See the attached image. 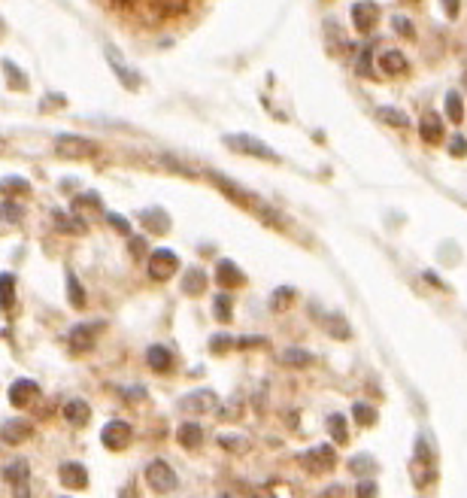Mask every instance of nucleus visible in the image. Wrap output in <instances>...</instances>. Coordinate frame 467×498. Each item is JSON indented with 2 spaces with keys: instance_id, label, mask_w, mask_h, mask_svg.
<instances>
[{
  "instance_id": "obj_13",
  "label": "nucleus",
  "mask_w": 467,
  "mask_h": 498,
  "mask_svg": "<svg viewBox=\"0 0 467 498\" xmlns=\"http://www.w3.org/2000/svg\"><path fill=\"white\" fill-rule=\"evenodd\" d=\"M212 182H216V186L222 188V192L228 195L231 201H237V204H243V207H258V198H255L252 192H246V188H240L237 182H231V179L218 177V173H212Z\"/></svg>"
},
{
  "instance_id": "obj_36",
  "label": "nucleus",
  "mask_w": 467,
  "mask_h": 498,
  "mask_svg": "<svg viewBox=\"0 0 467 498\" xmlns=\"http://www.w3.org/2000/svg\"><path fill=\"white\" fill-rule=\"evenodd\" d=\"M231 343H233L231 334H212V338H210V349L218 356V353H225V349H228Z\"/></svg>"
},
{
  "instance_id": "obj_28",
  "label": "nucleus",
  "mask_w": 467,
  "mask_h": 498,
  "mask_svg": "<svg viewBox=\"0 0 467 498\" xmlns=\"http://www.w3.org/2000/svg\"><path fill=\"white\" fill-rule=\"evenodd\" d=\"M292 301H294V289L282 286V289H276V292L270 295V310H273V313L288 310V307H292Z\"/></svg>"
},
{
  "instance_id": "obj_25",
  "label": "nucleus",
  "mask_w": 467,
  "mask_h": 498,
  "mask_svg": "<svg viewBox=\"0 0 467 498\" xmlns=\"http://www.w3.org/2000/svg\"><path fill=\"white\" fill-rule=\"evenodd\" d=\"M212 316H216L218 322H231V316H233V298L228 292L216 295V301H212Z\"/></svg>"
},
{
  "instance_id": "obj_32",
  "label": "nucleus",
  "mask_w": 467,
  "mask_h": 498,
  "mask_svg": "<svg viewBox=\"0 0 467 498\" xmlns=\"http://www.w3.org/2000/svg\"><path fill=\"white\" fill-rule=\"evenodd\" d=\"M55 228L67 231V234H76V231L85 228V222L82 219H70V216H64V213H55Z\"/></svg>"
},
{
  "instance_id": "obj_26",
  "label": "nucleus",
  "mask_w": 467,
  "mask_h": 498,
  "mask_svg": "<svg viewBox=\"0 0 467 498\" xmlns=\"http://www.w3.org/2000/svg\"><path fill=\"white\" fill-rule=\"evenodd\" d=\"M328 432H331V438H334V444H346V440H349V425H346L343 413H331L328 416Z\"/></svg>"
},
{
  "instance_id": "obj_17",
  "label": "nucleus",
  "mask_w": 467,
  "mask_h": 498,
  "mask_svg": "<svg viewBox=\"0 0 467 498\" xmlns=\"http://www.w3.org/2000/svg\"><path fill=\"white\" fill-rule=\"evenodd\" d=\"M379 67L386 76H403L409 70L407 58H403V52H398V49H386V52L379 55Z\"/></svg>"
},
{
  "instance_id": "obj_35",
  "label": "nucleus",
  "mask_w": 467,
  "mask_h": 498,
  "mask_svg": "<svg viewBox=\"0 0 467 498\" xmlns=\"http://www.w3.org/2000/svg\"><path fill=\"white\" fill-rule=\"evenodd\" d=\"M21 207L18 204H12V201H6L3 207H0V219H6V222H21Z\"/></svg>"
},
{
  "instance_id": "obj_50",
  "label": "nucleus",
  "mask_w": 467,
  "mask_h": 498,
  "mask_svg": "<svg viewBox=\"0 0 467 498\" xmlns=\"http://www.w3.org/2000/svg\"><path fill=\"white\" fill-rule=\"evenodd\" d=\"M407 3H413V0H407Z\"/></svg>"
},
{
  "instance_id": "obj_12",
  "label": "nucleus",
  "mask_w": 467,
  "mask_h": 498,
  "mask_svg": "<svg viewBox=\"0 0 467 498\" xmlns=\"http://www.w3.org/2000/svg\"><path fill=\"white\" fill-rule=\"evenodd\" d=\"M58 477H61V483L67 489H85L88 486V471H85L82 462H64V465L58 468Z\"/></svg>"
},
{
  "instance_id": "obj_14",
  "label": "nucleus",
  "mask_w": 467,
  "mask_h": 498,
  "mask_svg": "<svg viewBox=\"0 0 467 498\" xmlns=\"http://www.w3.org/2000/svg\"><path fill=\"white\" fill-rule=\"evenodd\" d=\"M40 395V386L34 380H16L10 386V404L12 408H27Z\"/></svg>"
},
{
  "instance_id": "obj_45",
  "label": "nucleus",
  "mask_w": 467,
  "mask_h": 498,
  "mask_svg": "<svg viewBox=\"0 0 467 498\" xmlns=\"http://www.w3.org/2000/svg\"><path fill=\"white\" fill-rule=\"evenodd\" d=\"M446 16H449V18L458 16V0H446Z\"/></svg>"
},
{
  "instance_id": "obj_47",
  "label": "nucleus",
  "mask_w": 467,
  "mask_h": 498,
  "mask_svg": "<svg viewBox=\"0 0 467 498\" xmlns=\"http://www.w3.org/2000/svg\"><path fill=\"white\" fill-rule=\"evenodd\" d=\"M131 252H134V256H140V252H143V240H140V237H134V240H131Z\"/></svg>"
},
{
  "instance_id": "obj_43",
  "label": "nucleus",
  "mask_w": 467,
  "mask_h": 498,
  "mask_svg": "<svg viewBox=\"0 0 467 498\" xmlns=\"http://www.w3.org/2000/svg\"><path fill=\"white\" fill-rule=\"evenodd\" d=\"M3 188H12V192H21V195H25V192H31L25 179H6V182H3Z\"/></svg>"
},
{
  "instance_id": "obj_23",
  "label": "nucleus",
  "mask_w": 467,
  "mask_h": 498,
  "mask_svg": "<svg viewBox=\"0 0 467 498\" xmlns=\"http://www.w3.org/2000/svg\"><path fill=\"white\" fill-rule=\"evenodd\" d=\"M203 289H207V277H203V271H197V268L186 271V277H182V292L186 295H201Z\"/></svg>"
},
{
  "instance_id": "obj_15",
  "label": "nucleus",
  "mask_w": 467,
  "mask_h": 498,
  "mask_svg": "<svg viewBox=\"0 0 467 498\" xmlns=\"http://www.w3.org/2000/svg\"><path fill=\"white\" fill-rule=\"evenodd\" d=\"M106 61H110V64H112V70H116V73H118V79H122V86H127L131 91H134V88H140V76L134 73V70L127 67L122 58H118V49H116V46H106Z\"/></svg>"
},
{
  "instance_id": "obj_27",
  "label": "nucleus",
  "mask_w": 467,
  "mask_h": 498,
  "mask_svg": "<svg viewBox=\"0 0 467 498\" xmlns=\"http://www.w3.org/2000/svg\"><path fill=\"white\" fill-rule=\"evenodd\" d=\"M282 362L292 364V368H307V364H313V362H316V356H313V353H307V349H297V347H292V349H286V353H282Z\"/></svg>"
},
{
  "instance_id": "obj_3",
  "label": "nucleus",
  "mask_w": 467,
  "mask_h": 498,
  "mask_svg": "<svg viewBox=\"0 0 467 498\" xmlns=\"http://www.w3.org/2000/svg\"><path fill=\"white\" fill-rule=\"evenodd\" d=\"M301 465L307 468V471H313V474L331 471V468L337 465V453H334V447L331 444H318V447H313V450L301 453Z\"/></svg>"
},
{
  "instance_id": "obj_52",
  "label": "nucleus",
  "mask_w": 467,
  "mask_h": 498,
  "mask_svg": "<svg viewBox=\"0 0 467 498\" xmlns=\"http://www.w3.org/2000/svg\"><path fill=\"white\" fill-rule=\"evenodd\" d=\"M222 498H228V495H222Z\"/></svg>"
},
{
  "instance_id": "obj_31",
  "label": "nucleus",
  "mask_w": 467,
  "mask_h": 498,
  "mask_svg": "<svg viewBox=\"0 0 467 498\" xmlns=\"http://www.w3.org/2000/svg\"><path fill=\"white\" fill-rule=\"evenodd\" d=\"M67 295H70V304L73 307H85V289L79 286V279L73 273H67Z\"/></svg>"
},
{
  "instance_id": "obj_48",
  "label": "nucleus",
  "mask_w": 467,
  "mask_h": 498,
  "mask_svg": "<svg viewBox=\"0 0 467 498\" xmlns=\"http://www.w3.org/2000/svg\"><path fill=\"white\" fill-rule=\"evenodd\" d=\"M0 149H6V140L3 137H0Z\"/></svg>"
},
{
  "instance_id": "obj_34",
  "label": "nucleus",
  "mask_w": 467,
  "mask_h": 498,
  "mask_svg": "<svg viewBox=\"0 0 467 498\" xmlns=\"http://www.w3.org/2000/svg\"><path fill=\"white\" fill-rule=\"evenodd\" d=\"M373 465H377V462H373L370 456H352L349 459V471L352 474H367V471H373Z\"/></svg>"
},
{
  "instance_id": "obj_11",
  "label": "nucleus",
  "mask_w": 467,
  "mask_h": 498,
  "mask_svg": "<svg viewBox=\"0 0 467 498\" xmlns=\"http://www.w3.org/2000/svg\"><path fill=\"white\" fill-rule=\"evenodd\" d=\"M352 22H355V27L361 34L373 31L379 22V6L377 3H367V0H361V3L352 6Z\"/></svg>"
},
{
  "instance_id": "obj_49",
  "label": "nucleus",
  "mask_w": 467,
  "mask_h": 498,
  "mask_svg": "<svg viewBox=\"0 0 467 498\" xmlns=\"http://www.w3.org/2000/svg\"><path fill=\"white\" fill-rule=\"evenodd\" d=\"M0 31H3V25H0Z\"/></svg>"
},
{
  "instance_id": "obj_1",
  "label": "nucleus",
  "mask_w": 467,
  "mask_h": 498,
  "mask_svg": "<svg viewBox=\"0 0 467 498\" xmlns=\"http://www.w3.org/2000/svg\"><path fill=\"white\" fill-rule=\"evenodd\" d=\"M146 483L152 486V493L167 495V493H173V489L179 486V477H176V471L167 465L164 459H152L146 465Z\"/></svg>"
},
{
  "instance_id": "obj_40",
  "label": "nucleus",
  "mask_w": 467,
  "mask_h": 498,
  "mask_svg": "<svg viewBox=\"0 0 467 498\" xmlns=\"http://www.w3.org/2000/svg\"><path fill=\"white\" fill-rule=\"evenodd\" d=\"M416 462H422V465H431V450L425 440H416Z\"/></svg>"
},
{
  "instance_id": "obj_2",
  "label": "nucleus",
  "mask_w": 467,
  "mask_h": 498,
  "mask_svg": "<svg viewBox=\"0 0 467 498\" xmlns=\"http://www.w3.org/2000/svg\"><path fill=\"white\" fill-rule=\"evenodd\" d=\"M225 146L240 155H252V158H261V161H279V155L270 149L267 143H261L258 137H249V134H228L225 137Z\"/></svg>"
},
{
  "instance_id": "obj_9",
  "label": "nucleus",
  "mask_w": 467,
  "mask_h": 498,
  "mask_svg": "<svg viewBox=\"0 0 467 498\" xmlns=\"http://www.w3.org/2000/svg\"><path fill=\"white\" fill-rule=\"evenodd\" d=\"M3 477L12 483V489H16L18 498H27V477H31V468H27L25 459L10 462V465L3 468Z\"/></svg>"
},
{
  "instance_id": "obj_19",
  "label": "nucleus",
  "mask_w": 467,
  "mask_h": 498,
  "mask_svg": "<svg viewBox=\"0 0 467 498\" xmlns=\"http://www.w3.org/2000/svg\"><path fill=\"white\" fill-rule=\"evenodd\" d=\"M64 419L70 425H85L91 419V404L82 401V398H73V401L64 404Z\"/></svg>"
},
{
  "instance_id": "obj_37",
  "label": "nucleus",
  "mask_w": 467,
  "mask_h": 498,
  "mask_svg": "<svg viewBox=\"0 0 467 498\" xmlns=\"http://www.w3.org/2000/svg\"><path fill=\"white\" fill-rule=\"evenodd\" d=\"M392 27L401 34V37H413V22H409V18L394 16V18H392Z\"/></svg>"
},
{
  "instance_id": "obj_4",
  "label": "nucleus",
  "mask_w": 467,
  "mask_h": 498,
  "mask_svg": "<svg viewBox=\"0 0 467 498\" xmlns=\"http://www.w3.org/2000/svg\"><path fill=\"white\" fill-rule=\"evenodd\" d=\"M176 268H179V258H176L173 249H155L152 256H149V273H152L158 283H164V279H170L176 273Z\"/></svg>"
},
{
  "instance_id": "obj_16",
  "label": "nucleus",
  "mask_w": 467,
  "mask_h": 498,
  "mask_svg": "<svg viewBox=\"0 0 467 498\" xmlns=\"http://www.w3.org/2000/svg\"><path fill=\"white\" fill-rule=\"evenodd\" d=\"M216 279H218V286H222V289H237V286L246 283L243 271H240L233 262H228V258H222V262L216 264Z\"/></svg>"
},
{
  "instance_id": "obj_8",
  "label": "nucleus",
  "mask_w": 467,
  "mask_h": 498,
  "mask_svg": "<svg viewBox=\"0 0 467 498\" xmlns=\"http://www.w3.org/2000/svg\"><path fill=\"white\" fill-rule=\"evenodd\" d=\"M34 434V425L27 423V419H6L3 425H0V438H3V444H25L27 438Z\"/></svg>"
},
{
  "instance_id": "obj_5",
  "label": "nucleus",
  "mask_w": 467,
  "mask_h": 498,
  "mask_svg": "<svg viewBox=\"0 0 467 498\" xmlns=\"http://www.w3.org/2000/svg\"><path fill=\"white\" fill-rule=\"evenodd\" d=\"M101 440H103L106 450H112V453L125 450V447L131 444V425L122 423V419H110L101 432Z\"/></svg>"
},
{
  "instance_id": "obj_44",
  "label": "nucleus",
  "mask_w": 467,
  "mask_h": 498,
  "mask_svg": "<svg viewBox=\"0 0 467 498\" xmlns=\"http://www.w3.org/2000/svg\"><path fill=\"white\" fill-rule=\"evenodd\" d=\"M106 219H110V222H112V228H118V231H125V234H127V231H131V225H127V219H122V216H116V213H110V216H106Z\"/></svg>"
},
{
  "instance_id": "obj_46",
  "label": "nucleus",
  "mask_w": 467,
  "mask_h": 498,
  "mask_svg": "<svg viewBox=\"0 0 467 498\" xmlns=\"http://www.w3.org/2000/svg\"><path fill=\"white\" fill-rule=\"evenodd\" d=\"M240 347H255V343H264V338H240Z\"/></svg>"
},
{
  "instance_id": "obj_18",
  "label": "nucleus",
  "mask_w": 467,
  "mask_h": 498,
  "mask_svg": "<svg viewBox=\"0 0 467 498\" xmlns=\"http://www.w3.org/2000/svg\"><path fill=\"white\" fill-rule=\"evenodd\" d=\"M419 134H422L425 143H431V146L440 143V140H443V122H440V116H437V113H425L422 125H419Z\"/></svg>"
},
{
  "instance_id": "obj_24",
  "label": "nucleus",
  "mask_w": 467,
  "mask_h": 498,
  "mask_svg": "<svg viewBox=\"0 0 467 498\" xmlns=\"http://www.w3.org/2000/svg\"><path fill=\"white\" fill-rule=\"evenodd\" d=\"M16 304V277L12 273H0V307L10 310Z\"/></svg>"
},
{
  "instance_id": "obj_22",
  "label": "nucleus",
  "mask_w": 467,
  "mask_h": 498,
  "mask_svg": "<svg viewBox=\"0 0 467 498\" xmlns=\"http://www.w3.org/2000/svg\"><path fill=\"white\" fill-rule=\"evenodd\" d=\"M179 444L186 447V450H194V447L203 444V429L194 423H182L179 425Z\"/></svg>"
},
{
  "instance_id": "obj_6",
  "label": "nucleus",
  "mask_w": 467,
  "mask_h": 498,
  "mask_svg": "<svg viewBox=\"0 0 467 498\" xmlns=\"http://www.w3.org/2000/svg\"><path fill=\"white\" fill-rule=\"evenodd\" d=\"M55 149H58V155H64V158H79V155H94L97 146L91 143V140H85V137L61 134L58 140H55Z\"/></svg>"
},
{
  "instance_id": "obj_42",
  "label": "nucleus",
  "mask_w": 467,
  "mask_h": 498,
  "mask_svg": "<svg viewBox=\"0 0 467 498\" xmlns=\"http://www.w3.org/2000/svg\"><path fill=\"white\" fill-rule=\"evenodd\" d=\"M449 149H452V155H464V152H467V140H464L462 134H458V137H452Z\"/></svg>"
},
{
  "instance_id": "obj_39",
  "label": "nucleus",
  "mask_w": 467,
  "mask_h": 498,
  "mask_svg": "<svg viewBox=\"0 0 467 498\" xmlns=\"http://www.w3.org/2000/svg\"><path fill=\"white\" fill-rule=\"evenodd\" d=\"M218 444H222L225 450H240V447H243L246 440L240 438V434H222V438H218Z\"/></svg>"
},
{
  "instance_id": "obj_29",
  "label": "nucleus",
  "mask_w": 467,
  "mask_h": 498,
  "mask_svg": "<svg viewBox=\"0 0 467 498\" xmlns=\"http://www.w3.org/2000/svg\"><path fill=\"white\" fill-rule=\"evenodd\" d=\"M446 116H449L455 125H462L464 103H462V95H458V91H449V95H446Z\"/></svg>"
},
{
  "instance_id": "obj_33",
  "label": "nucleus",
  "mask_w": 467,
  "mask_h": 498,
  "mask_svg": "<svg viewBox=\"0 0 467 498\" xmlns=\"http://www.w3.org/2000/svg\"><path fill=\"white\" fill-rule=\"evenodd\" d=\"M352 416H355L361 425H373V423H377V410L367 408V404H361V401L352 408Z\"/></svg>"
},
{
  "instance_id": "obj_7",
  "label": "nucleus",
  "mask_w": 467,
  "mask_h": 498,
  "mask_svg": "<svg viewBox=\"0 0 467 498\" xmlns=\"http://www.w3.org/2000/svg\"><path fill=\"white\" fill-rule=\"evenodd\" d=\"M101 328H103V322H91V325H76V328H70V334H67L70 347H73L76 353H88V349H94L97 332H101Z\"/></svg>"
},
{
  "instance_id": "obj_41",
  "label": "nucleus",
  "mask_w": 467,
  "mask_h": 498,
  "mask_svg": "<svg viewBox=\"0 0 467 498\" xmlns=\"http://www.w3.org/2000/svg\"><path fill=\"white\" fill-rule=\"evenodd\" d=\"M358 73H361V76H370V73H373V67H370V49H364V52H361V58H358Z\"/></svg>"
},
{
  "instance_id": "obj_38",
  "label": "nucleus",
  "mask_w": 467,
  "mask_h": 498,
  "mask_svg": "<svg viewBox=\"0 0 467 498\" xmlns=\"http://www.w3.org/2000/svg\"><path fill=\"white\" fill-rule=\"evenodd\" d=\"M377 493H379V489H377V483H373V480H361L358 489H355L358 498H377Z\"/></svg>"
},
{
  "instance_id": "obj_10",
  "label": "nucleus",
  "mask_w": 467,
  "mask_h": 498,
  "mask_svg": "<svg viewBox=\"0 0 467 498\" xmlns=\"http://www.w3.org/2000/svg\"><path fill=\"white\" fill-rule=\"evenodd\" d=\"M179 408L186 410V413H207V410L216 408V392H212V389L188 392V395L179 401Z\"/></svg>"
},
{
  "instance_id": "obj_21",
  "label": "nucleus",
  "mask_w": 467,
  "mask_h": 498,
  "mask_svg": "<svg viewBox=\"0 0 467 498\" xmlns=\"http://www.w3.org/2000/svg\"><path fill=\"white\" fill-rule=\"evenodd\" d=\"M146 359H149V364H152V371H161V374H167L170 368H173V353H170L167 347H149V353H146Z\"/></svg>"
},
{
  "instance_id": "obj_20",
  "label": "nucleus",
  "mask_w": 467,
  "mask_h": 498,
  "mask_svg": "<svg viewBox=\"0 0 467 498\" xmlns=\"http://www.w3.org/2000/svg\"><path fill=\"white\" fill-rule=\"evenodd\" d=\"M140 219H143L146 228L155 231V234H167V231H170V216L164 213V210H158V207L143 210V213H140Z\"/></svg>"
},
{
  "instance_id": "obj_51",
  "label": "nucleus",
  "mask_w": 467,
  "mask_h": 498,
  "mask_svg": "<svg viewBox=\"0 0 467 498\" xmlns=\"http://www.w3.org/2000/svg\"><path fill=\"white\" fill-rule=\"evenodd\" d=\"M118 498H125V495H118Z\"/></svg>"
},
{
  "instance_id": "obj_30",
  "label": "nucleus",
  "mask_w": 467,
  "mask_h": 498,
  "mask_svg": "<svg viewBox=\"0 0 467 498\" xmlns=\"http://www.w3.org/2000/svg\"><path fill=\"white\" fill-rule=\"evenodd\" d=\"M377 116L382 119L386 125H392V128H409V119L401 113V110H392V107H379Z\"/></svg>"
}]
</instances>
